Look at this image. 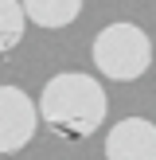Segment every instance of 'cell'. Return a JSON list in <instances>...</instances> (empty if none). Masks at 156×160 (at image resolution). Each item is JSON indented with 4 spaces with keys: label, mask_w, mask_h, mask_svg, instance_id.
Segmentation results:
<instances>
[{
    "label": "cell",
    "mask_w": 156,
    "mask_h": 160,
    "mask_svg": "<svg viewBox=\"0 0 156 160\" xmlns=\"http://www.w3.org/2000/svg\"><path fill=\"white\" fill-rule=\"evenodd\" d=\"M109 98L101 82L82 70H62L39 90V117L62 141H86L105 125Z\"/></svg>",
    "instance_id": "cell-1"
},
{
    "label": "cell",
    "mask_w": 156,
    "mask_h": 160,
    "mask_svg": "<svg viewBox=\"0 0 156 160\" xmlns=\"http://www.w3.org/2000/svg\"><path fill=\"white\" fill-rule=\"evenodd\" d=\"M94 67L113 82H133L152 67V39L137 23H109L94 35Z\"/></svg>",
    "instance_id": "cell-2"
},
{
    "label": "cell",
    "mask_w": 156,
    "mask_h": 160,
    "mask_svg": "<svg viewBox=\"0 0 156 160\" xmlns=\"http://www.w3.org/2000/svg\"><path fill=\"white\" fill-rule=\"evenodd\" d=\"M39 121V102H31V94H23L20 86H0V156L27 148Z\"/></svg>",
    "instance_id": "cell-3"
},
{
    "label": "cell",
    "mask_w": 156,
    "mask_h": 160,
    "mask_svg": "<svg viewBox=\"0 0 156 160\" xmlns=\"http://www.w3.org/2000/svg\"><path fill=\"white\" fill-rule=\"evenodd\" d=\"M105 160H156V125L148 117H125L105 133Z\"/></svg>",
    "instance_id": "cell-4"
},
{
    "label": "cell",
    "mask_w": 156,
    "mask_h": 160,
    "mask_svg": "<svg viewBox=\"0 0 156 160\" xmlns=\"http://www.w3.org/2000/svg\"><path fill=\"white\" fill-rule=\"evenodd\" d=\"M23 12L35 28L59 31V28H70L82 16V0H23Z\"/></svg>",
    "instance_id": "cell-5"
},
{
    "label": "cell",
    "mask_w": 156,
    "mask_h": 160,
    "mask_svg": "<svg viewBox=\"0 0 156 160\" xmlns=\"http://www.w3.org/2000/svg\"><path fill=\"white\" fill-rule=\"evenodd\" d=\"M23 31H27V12L23 0H0V55L20 47Z\"/></svg>",
    "instance_id": "cell-6"
}]
</instances>
